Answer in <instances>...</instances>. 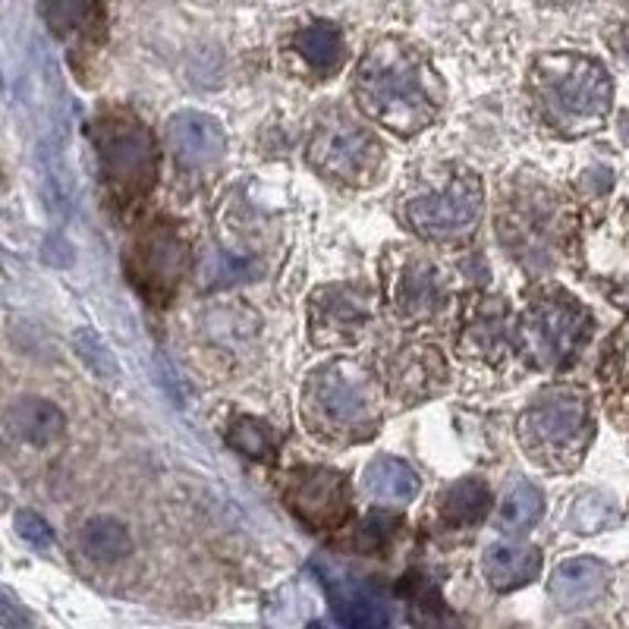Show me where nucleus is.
Listing matches in <instances>:
<instances>
[{"mask_svg":"<svg viewBox=\"0 0 629 629\" xmlns=\"http://www.w3.org/2000/svg\"><path fill=\"white\" fill-rule=\"evenodd\" d=\"M168 146L183 168L202 170L217 164L227 151L224 126L202 110H180L168 120Z\"/></svg>","mask_w":629,"mask_h":629,"instance_id":"obj_12","label":"nucleus"},{"mask_svg":"<svg viewBox=\"0 0 629 629\" xmlns=\"http://www.w3.org/2000/svg\"><path fill=\"white\" fill-rule=\"evenodd\" d=\"M284 503L294 516L314 532H331L350 516V488L347 479L324 466H302L287 476Z\"/></svg>","mask_w":629,"mask_h":629,"instance_id":"obj_8","label":"nucleus"},{"mask_svg":"<svg viewBox=\"0 0 629 629\" xmlns=\"http://www.w3.org/2000/svg\"><path fill=\"white\" fill-rule=\"evenodd\" d=\"M183 262H186L183 243L170 231H154L129 255V274L136 287L146 290L148 299H168L180 284Z\"/></svg>","mask_w":629,"mask_h":629,"instance_id":"obj_11","label":"nucleus"},{"mask_svg":"<svg viewBox=\"0 0 629 629\" xmlns=\"http://www.w3.org/2000/svg\"><path fill=\"white\" fill-rule=\"evenodd\" d=\"M44 25L63 39H79L102 25V0H42Z\"/></svg>","mask_w":629,"mask_h":629,"instance_id":"obj_21","label":"nucleus"},{"mask_svg":"<svg viewBox=\"0 0 629 629\" xmlns=\"http://www.w3.org/2000/svg\"><path fill=\"white\" fill-rule=\"evenodd\" d=\"M17 532H20L29 545L39 547V551L54 545V532H51V525L44 523L39 513H32V510H22V513H17Z\"/></svg>","mask_w":629,"mask_h":629,"instance_id":"obj_30","label":"nucleus"},{"mask_svg":"<svg viewBox=\"0 0 629 629\" xmlns=\"http://www.w3.org/2000/svg\"><path fill=\"white\" fill-rule=\"evenodd\" d=\"M372 314V294L362 287H334L312 299V337L318 347L350 343Z\"/></svg>","mask_w":629,"mask_h":629,"instance_id":"obj_10","label":"nucleus"},{"mask_svg":"<svg viewBox=\"0 0 629 629\" xmlns=\"http://www.w3.org/2000/svg\"><path fill=\"white\" fill-rule=\"evenodd\" d=\"M353 92L362 114L397 136L428 129L444 102L438 73L416 47L399 39H377L365 47Z\"/></svg>","mask_w":629,"mask_h":629,"instance_id":"obj_1","label":"nucleus"},{"mask_svg":"<svg viewBox=\"0 0 629 629\" xmlns=\"http://www.w3.org/2000/svg\"><path fill=\"white\" fill-rule=\"evenodd\" d=\"M617 520V510H614V501L598 494V491H586L579 494L573 507H569V525L583 535H591V532H601L605 525H610Z\"/></svg>","mask_w":629,"mask_h":629,"instance_id":"obj_26","label":"nucleus"},{"mask_svg":"<svg viewBox=\"0 0 629 629\" xmlns=\"http://www.w3.org/2000/svg\"><path fill=\"white\" fill-rule=\"evenodd\" d=\"M227 440H231L233 450H239L243 457H252V460H271L277 454V444H274L271 431L255 419H236L227 431Z\"/></svg>","mask_w":629,"mask_h":629,"instance_id":"obj_27","label":"nucleus"},{"mask_svg":"<svg viewBox=\"0 0 629 629\" xmlns=\"http://www.w3.org/2000/svg\"><path fill=\"white\" fill-rule=\"evenodd\" d=\"M591 435L588 399L579 391L554 387L535 399L520 419V440L535 462L554 469L561 460L583 454Z\"/></svg>","mask_w":629,"mask_h":629,"instance_id":"obj_5","label":"nucleus"},{"mask_svg":"<svg viewBox=\"0 0 629 629\" xmlns=\"http://www.w3.org/2000/svg\"><path fill=\"white\" fill-rule=\"evenodd\" d=\"M7 435L29 447H44L63 435V413L42 397H22L7 409Z\"/></svg>","mask_w":629,"mask_h":629,"instance_id":"obj_16","label":"nucleus"},{"mask_svg":"<svg viewBox=\"0 0 629 629\" xmlns=\"http://www.w3.org/2000/svg\"><path fill=\"white\" fill-rule=\"evenodd\" d=\"M403 586V583H399ZM406 605H409V620L416 629H462L457 614L447 608V601L440 598L435 583L428 579H406Z\"/></svg>","mask_w":629,"mask_h":629,"instance_id":"obj_23","label":"nucleus"},{"mask_svg":"<svg viewBox=\"0 0 629 629\" xmlns=\"http://www.w3.org/2000/svg\"><path fill=\"white\" fill-rule=\"evenodd\" d=\"M294 51L314 73H337L347 57L343 32L334 22H312V25L299 29L294 39Z\"/></svg>","mask_w":629,"mask_h":629,"instance_id":"obj_19","label":"nucleus"},{"mask_svg":"<svg viewBox=\"0 0 629 629\" xmlns=\"http://www.w3.org/2000/svg\"><path fill=\"white\" fill-rule=\"evenodd\" d=\"M484 579L498 591H513V588L529 586L539 569H542V554L532 545H513V542H498L484 551Z\"/></svg>","mask_w":629,"mask_h":629,"instance_id":"obj_17","label":"nucleus"},{"mask_svg":"<svg viewBox=\"0 0 629 629\" xmlns=\"http://www.w3.org/2000/svg\"><path fill=\"white\" fill-rule=\"evenodd\" d=\"M529 98L547 129L576 139L605 126L614 105V83L595 57L576 51H554L532 63Z\"/></svg>","mask_w":629,"mask_h":629,"instance_id":"obj_2","label":"nucleus"},{"mask_svg":"<svg viewBox=\"0 0 629 629\" xmlns=\"http://www.w3.org/2000/svg\"><path fill=\"white\" fill-rule=\"evenodd\" d=\"M76 350H79V356H83L98 375H117L114 353H110L92 331H79V334H76Z\"/></svg>","mask_w":629,"mask_h":629,"instance_id":"obj_29","label":"nucleus"},{"mask_svg":"<svg viewBox=\"0 0 629 629\" xmlns=\"http://www.w3.org/2000/svg\"><path fill=\"white\" fill-rule=\"evenodd\" d=\"M491 507V491L482 479H466V482L450 484L440 494V520L454 529H466V525L482 523L484 513Z\"/></svg>","mask_w":629,"mask_h":629,"instance_id":"obj_20","label":"nucleus"},{"mask_svg":"<svg viewBox=\"0 0 629 629\" xmlns=\"http://www.w3.org/2000/svg\"><path fill=\"white\" fill-rule=\"evenodd\" d=\"M586 324L588 318L583 306H576L566 296H545L525 312L523 334L535 359H542L545 365H554V362L573 356Z\"/></svg>","mask_w":629,"mask_h":629,"instance_id":"obj_9","label":"nucleus"},{"mask_svg":"<svg viewBox=\"0 0 629 629\" xmlns=\"http://www.w3.org/2000/svg\"><path fill=\"white\" fill-rule=\"evenodd\" d=\"M381 161L384 148L377 146L375 136L343 114L321 120L309 139V164L343 186H369L381 170Z\"/></svg>","mask_w":629,"mask_h":629,"instance_id":"obj_7","label":"nucleus"},{"mask_svg":"<svg viewBox=\"0 0 629 629\" xmlns=\"http://www.w3.org/2000/svg\"><path fill=\"white\" fill-rule=\"evenodd\" d=\"M362 482H365V488L375 494L377 501L391 503L413 501L416 491H419V476L406 462L394 460V457H377L375 462H369Z\"/></svg>","mask_w":629,"mask_h":629,"instance_id":"obj_22","label":"nucleus"},{"mask_svg":"<svg viewBox=\"0 0 629 629\" xmlns=\"http://www.w3.org/2000/svg\"><path fill=\"white\" fill-rule=\"evenodd\" d=\"M482 217V183L466 173L450 170L428 186H419L403 202V221L409 231L428 239H454L469 233Z\"/></svg>","mask_w":629,"mask_h":629,"instance_id":"obj_6","label":"nucleus"},{"mask_svg":"<svg viewBox=\"0 0 629 629\" xmlns=\"http://www.w3.org/2000/svg\"><path fill=\"white\" fill-rule=\"evenodd\" d=\"M545 3H554V7H569V3H579V0H545Z\"/></svg>","mask_w":629,"mask_h":629,"instance_id":"obj_32","label":"nucleus"},{"mask_svg":"<svg viewBox=\"0 0 629 629\" xmlns=\"http://www.w3.org/2000/svg\"><path fill=\"white\" fill-rule=\"evenodd\" d=\"M440 280L431 265L425 262H406L397 284V314L399 318H425L438 309Z\"/></svg>","mask_w":629,"mask_h":629,"instance_id":"obj_18","label":"nucleus"},{"mask_svg":"<svg viewBox=\"0 0 629 629\" xmlns=\"http://www.w3.org/2000/svg\"><path fill=\"white\" fill-rule=\"evenodd\" d=\"M324 591L334 608L340 627L347 629H384L387 627V610L381 605L377 591L369 583H362L350 573L328 569L324 573Z\"/></svg>","mask_w":629,"mask_h":629,"instance_id":"obj_13","label":"nucleus"},{"mask_svg":"<svg viewBox=\"0 0 629 629\" xmlns=\"http://www.w3.org/2000/svg\"><path fill=\"white\" fill-rule=\"evenodd\" d=\"M92 142L98 151V170L107 195L120 209H132L136 202H142L158 173L154 139L142 120L124 110H107L92 126Z\"/></svg>","mask_w":629,"mask_h":629,"instance_id":"obj_4","label":"nucleus"},{"mask_svg":"<svg viewBox=\"0 0 629 629\" xmlns=\"http://www.w3.org/2000/svg\"><path fill=\"white\" fill-rule=\"evenodd\" d=\"M608 42H610V47L623 57V61H629V7L620 13V17H617V22L610 25Z\"/></svg>","mask_w":629,"mask_h":629,"instance_id":"obj_31","label":"nucleus"},{"mask_svg":"<svg viewBox=\"0 0 629 629\" xmlns=\"http://www.w3.org/2000/svg\"><path fill=\"white\" fill-rule=\"evenodd\" d=\"M79 545H83L85 557H92L95 564H117L132 551V539L124 523H117L110 516H98L83 525Z\"/></svg>","mask_w":629,"mask_h":629,"instance_id":"obj_24","label":"nucleus"},{"mask_svg":"<svg viewBox=\"0 0 629 629\" xmlns=\"http://www.w3.org/2000/svg\"><path fill=\"white\" fill-rule=\"evenodd\" d=\"M399 529V516L394 513H384V510H375L372 516H365L362 525L356 529V539H353V547L356 551H377L381 545L391 542V535Z\"/></svg>","mask_w":629,"mask_h":629,"instance_id":"obj_28","label":"nucleus"},{"mask_svg":"<svg viewBox=\"0 0 629 629\" xmlns=\"http://www.w3.org/2000/svg\"><path fill=\"white\" fill-rule=\"evenodd\" d=\"M608 566L595 557H569L551 576V601L561 610H583L608 591Z\"/></svg>","mask_w":629,"mask_h":629,"instance_id":"obj_15","label":"nucleus"},{"mask_svg":"<svg viewBox=\"0 0 629 629\" xmlns=\"http://www.w3.org/2000/svg\"><path fill=\"white\" fill-rule=\"evenodd\" d=\"M302 413L321 440H365L377 428V391L365 365L334 359L306 381Z\"/></svg>","mask_w":629,"mask_h":629,"instance_id":"obj_3","label":"nucleus"},{"mask_svg":"<svg viewBox=\"0 0 629 629\" xmlns=\"http://www.w3.org/2000/svg\"><path fill=\"white\" fill-rule=\"evenodd\" d=\"M542 510H545L542 491L525 479H513L507 484L501 507H498V525L507 532H523L542 520Z\"/></svg>","mask_w":629,"mask_h":629,"instance_id":"obj_25","label":"nucleus"},{"mask_svg":"<svg viewBox=\"0 0 629 629\" xmlns=\"http://www.w3.org/2000/svg\"><path fill=\"white\" fill-rule=\"evenodd\" d=\"M444 381H447V365L435 347H406L391 362V391L399 403L435 397Z\"/></svg>","mask_w":629,"mask_h":629,"instance_id":"obj_14","label":"nucleus"}]
</instances>
